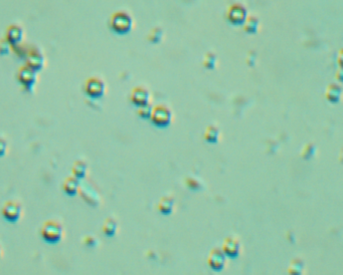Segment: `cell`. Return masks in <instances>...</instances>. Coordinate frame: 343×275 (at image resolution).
Returning <instances> with one entry per match:
<instances>
[{
    "label": "cell",
    "instance_id": "cell-1",
    "mask_svg": "<svg viewBox=\"0 0 343 275\" xmlns=\"http://www.w3.org/2000/svg\"><path fill=\"white\" fill-rule=\"evenodd\" d=\"M65 234L63 224L58 220H48L41 228V236L48 243L60 242Z\"/></svg>",
    "mask_w": 343,
    "mask_h": 275
},
{
    "label": "cell",
    "instance_id": "cell-2",
    "mask_svg": "<svg viewBox=\"0 0 343 275\" xmlns=\"http://www.w3.org/2000/svg\"><path fill=\"white\" fill-rule=\"evenodd\" d=\"M110 28L117 34H126L133 27L132 16L123 10L114 12L110 18Z\"/></svg>",
    "mask_w": 343,
    "mask_h": 275
},
{
    "label": "cell",
    "instance_id": "cell-3",
    "mask_svg": "<svg viewBox=\"0 0 343 275\" xmlns=\"http://www.w3.org/2000/svg\"><path fill=\"white\" fill-rule=\"evenodd\" d=\"M150 120L152 124L159 128L168 127L172 120V112L164 105H157L154 108H152Z\"/></svg>",
    "mask_w": 343,
    "mask_h": 275
},
{
    "label": "cell",
    "instance_id": "cell-4",
    "mask_svg": "<svg viewBox=\"0 0 343 275\" xmlns=\"http://www.w3.org/2000/svg\"><path fill=\"white\" fill-rule=\"evenodd\" d=\"M85 94L92 99H100L106 93V84L99 76L89 77L84 85Z\"/></svg>",
    "mask_w": 343,
    "mask_h": 275
},
{
    "label": "cell",
    "instance_id": "cell-5",
    "mask_svg": "<svg viewBox=\"0 0 343 275\" xmlns=\"http://www.w3.org/2000/svg\"><path fill=\"white\" fill-rule=\"evenodd\" d=\"M16 78L18 83L29 93H32L36 82H37V72L30 67L23 65L19 67L16 73Z\"/></svg>",
    "mask_w": 343,
    "mask_h": 275
},
{
    "label": "cell",
    "instance_id": "cell-6",
    "mask_svg": "<svg viewBox=\"0 0 343 275\" xmlns=\"http://www.w3.org/2000/svg\"><path fill=\"white\" fill-rule=\"evenodd\" d=\"M226 19L234 25L244 24L246 18L248 17L247 8L241 3H234L226 9Z\"/></svg>",
    "mask_w": 343,
    "mask_h": 275
},
{
    "label": "cell",
    "instance_id": "cell-7",
    "mask_svg": "<svg viewBox=\"0 0 343 275\" xmlns=\"http://www.w3.org/2000/svg\"><path fill=\"white\" fill-rule=\"evenodd\" d=\"M22 205L17 201H7L4 203L1 209L2 217L10 223H16L19 221L22 216Z\"/></svg>",
    "mask_w": 343,
    "mask_h": 275
},
{
    "label": "cell",
    "instance_id": "cell-8",
    "mask_svg": "<svg viewBox=\"0 0 343 275\" xmlns=\"http://www.w3.org/2000/svg\"><path fill=\"white\" fill-rule=\"evenodd\" d=\"M25 60H26L25 65L30 67L36 72L42 70L46 65V57L44 54L36 48H32L27 52L25 55Z\"/></svg>",
    "mask_w": 343,
    "mask_h": 275
},
{
    "label": "cell",
    "instance_id": "cell-9",
    "mask_svg": "<svg viewBox=\"0 0 343 275\" xmlns=\"http://www.w3.org/2000/svg\"><path fill=\"white\" fill-rule=\"evenodd\" d=\"M23 28L18 24H11L7 27L5 32V39L11 47H15L21 43L23 39Z\"/></svg>",
    "mask_w": 343,
    "mask_h": 275
},
{
    "label": "cell",
    "instance_id": "cell-10",
    "mask_svg": "<svg viewBox=\"0 0 343 275\" xmlns=\"http://www.w3.org/2000/svg\"><path fill=\"white\" fill-rule=\"evenodd\" d=\"M150 94L149 91L144 87H136L132 90L130 95V101L136 107H141L149 104Z\"/></svg>",
    "mask_w": 343,
    "mask_h": 275
},
{
    "label": "cell",
    "instance_id": "cell-11",
    "mask_svg": "<svg viewBox=\"0 0 343 275\" xmlns=\"http://www.w3.org/2000/svg\"><path fill=\"white\" fill-rule=\"evenodd\" d=\"M80 185H81L80 180L70 176L65 180V182L63 184V190L67 195L74 196L79 192Z\"/></svg>",
    "mask_w": 343,
    "mask_h": 275
},
{
    "label": "cell",
    "instance_id": "cell-12",
    "mask_svg": "<svg viewBox=\"0 0 343 275\" xmlns=\"http://www.w3.org/2000/svg\"><path fill=\"white\" fill-rule=\"evenodd\" d=\"M342 94V89L339 85L330 84L325 90V98L330 103H337L339 102Z\"/></svg>",
    "mask_w": 343,
    "mask_h": 275
},
{
    "label": "cell",
    "instance_id": "cell-13",
    "mask_svg": "<svg viewBox=\"0 0 343 275\" xmlns=\"http://www.w3.org/2000/svg\"><path fill=\"white\" fill-rule=\"evenodd\" d=\"M87 172H88V165L84 161L80 160L73 163L72 168H71L72 177L77 178L78 180L84 179L87 175Z\"/></svg>",
    "mask_w": 343,
    "mask_h": 275
},
{
    "label": "cell",
    "instance_id": "cell-14",
    "mask_svg": "<svg viewBox=\"0 0 343 275\" xmlns=\"http://www.w3.org/2000/svg\"><path fill=\"white\" fill-rule=\"evenodd\" d=\"M260 25V20L258 17L251 15L248 16L244 22V30L248 33H256Z\"/></svg>",
    "mask_w": 343,
    "mask_h": 275
},
{
    "label": "cell",
    "instance_id": "cell-15",
    "mask_svg": "<svg viewBox=\"0 0 343 275\" xmlns=\"http://www.w3.org/2000/svg\"><path fill=\"white\" fill-rule=\"evenodd\" d=\"M205 140L208 143H216L219 139V130L215 126H208L204 134Z\"/></svg>",
    "mask_w": 343,
    "mask_h": 275
},
{
    "label": "cell",
    "instance_id": "cell-16",
    "mask_svg": "<svg viewBox=\"0 0 343 275\" xmlns=\"http://www.w3.org/2000/svg\"><path fill=\"white\" fill-rule=\"evenodd\" d=\"M162 36H163V30L160 27H154L150 30L147 38H148L149 42L156 44V43H159L161 41Z\"/></svg>",
    "mask_w": 343,
    "mask_h": 275
},
{
    "label": "cell",
    "instance_id": "cell-17",
    "mask_svg": "<svg viewBox=\"0 0 343 275\" xmlns=\"http://www.w3.org/2000/svg\"><path fill=\"white\" fill-rule=\"evenodd\" d=\"M315 152H316V147L314 146V144L309 143L303 148L301 152V156L304 159H310L315 155Z\"/></svg>",
    "mask_w": 343,
    "mask_h": 275
},
{
    "label": "cell",
    "instance_id": "cell-18",
    "mask_svg": "<svg viewBox=\"0 0 343 275\" xmlns=\"http://www.w3.org/2000/svg\"><path fill=\"white\" fill-rule=\"evenodd\" d=\"M117 228V224H116V221L112 219V218H108L105 223H104V226H103V231L105 234L107 235H112L114 232H115Z\"/></svg>",
    "mask_w": 343,
    "mask_h": 275
},
{
    "label": "cell",
    "instance_id": "cell-19",
    "mask_svg": "<svg viewBox=\"0 0 343 275\" xmlns=\"http://www.w3.org/2000/svg\"><path fill=\"white\" fill-rule=\"evenodd\" d=\"M216 63V55L212 53H206L204 56V65L207 68H213Z\"/></svg>",
    "mask_w": 343,
    "mask_h": 275
},
{
    "label": "cell",
    "instance_id": "cell-20",
    "mask_svg": "<svg viewBox=\"0 0 343 275\" xmlns=\"http://www.w3.org/2000/svg\"><path fill=\"white\" fill-rule=\"evenodd\" d=\"M151 111H152V107L149 104L138 107V110H137L138 115L142 117V119H150Z\"/></svg>",
    "mask_w": 343,
    "mask_h": 275
},
{
    "label": "cell",
    "instance_id": "cell-21",
    "mask_svg": "<svg viewBox=\"0 0 343 275\" xmlns=\"http://www.w3.org/2000/svg\"><path fill=\"white\" fill-rule=\"evenodd\" d=\"M172 205H173V201L171 198H168V197H163L161 200H160V203H159V208L160 210L162 211H170L171 208H172Z\"/></svg>",
    "mask_w": 343,
    "mask_h": 275
},
{
    "label": "cell",
    "instance_id": "cell-22",
    "mask_svg": "<svg viewBox=\"0 0 343 275\" xmlns=\"http://www.w3.org/2000/svg\"><path fill=\"white\" fill-rule=\"evenodd\" d=\"M10 49H11V46L6 41L5 37L0 39V55H7L10 52Z\"/></svg>",
    "mask_w": 343,
    "mask_h": 275
},
{
    "label": "cell",
    "instance_id": "cell-23",
    "mask_svg": "<svg viewBox=\"0 0 343 275\" xmlns=\"http://www.w3.org/2000/svg\"><path fill=\"white\" fill-rule=\"evenodd\" d=\"M7 148H8L7 142L3 138H0V157H3L6 154Z\"/></svg>",
    "mask_w": 343,
    "mask_h": 275
},
{
    "label": "cell",
    "instance_id": "cell-24",
    "mask_svg": "<svg viewBox=\"0 0 343 275\" xmlns=\"http://www.w3.org/2000/svg\"><path fill=\"white\" fill-rule=\"evenodd\" d=\"M186 183H187L188 186L193 187V188H197V187H199V186H202L201 182L198 181V180L195 179V178H188V179L186 180Z\"/></svg>",
    "mask_w": 343,
    "mask_h": 275
},
{
    "label": "cell",
    "instance_id": "cell-25",
    "mask_svg": "<svg viewBox=\"0 0 343 275\" xmlns=\"http://www.w3.org/2000/svg\"><path fill=\"white\" fill-rule=\"evenodd\" d=\"M1 255H2V246L0 245V257H1Z\"/></svg>",
    "mask_w": 343,
    "mask_h": 275
}]
</instances>
